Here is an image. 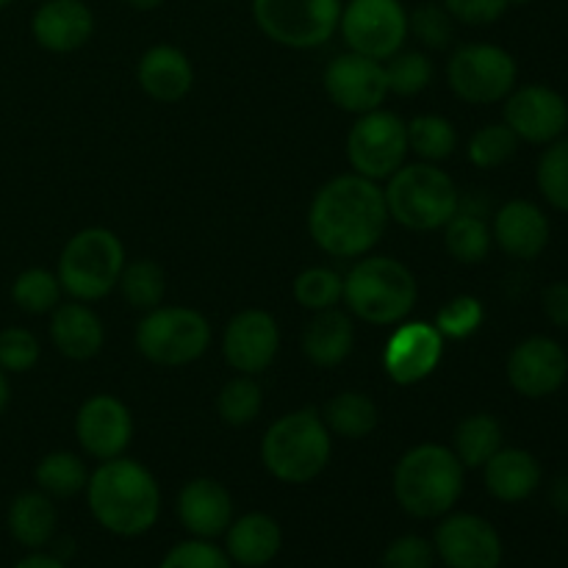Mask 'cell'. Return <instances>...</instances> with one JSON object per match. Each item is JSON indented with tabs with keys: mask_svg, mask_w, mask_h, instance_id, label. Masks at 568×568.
I'll list each match as a JSON object with an SVG mask.
<instances>
[{
	"mask_svg": "<svg viewBox=\"0 0 568 568\" xmlns=\"http://www.w3.org/2000/svg\"><path fill=\"white\" fill-rule=\"evenodd\" d=\"M388 227L383 189L364 175H338L314 194L308 233L331 258H364L381 244Z\"/></svg>",
	"mask_w": 568,
	"mask_h": 568,
	"instance_id": "cell-1",
	"label": "cell"
},
{
	"mask_svg": "<svg viewBox=\"0 0 568 568\" xmlns=\"http://www.w3.org/2000/svg\"><path fill=\"white\" fill-rule=\"evenodd\" d=\"M87 505L92 519L116 538H142L159 525L161 488L153 471L139 460H103L89 475Z\"/></svg>",
	"mask_w": 568,
	"mask_h": 568,
	"instance_id": "cell-2",
	"label": "cell"
},
{
	"mask_svg": "<svg viewBox=\"0 0 568 568\" xmlns=\"http://www.w3.org/2000/svg\"><path fill=\"white\" fill-rule=\"evenodd\" d=\"M466 488V469L444 444H416L397 460L392 491L403 514L419 521H438L455 510Z\"/></svg>",
	"mask_w": 568,
	"mask_h": 568,
	"instance_id": "cell-3",
	"label": "cell"
},
{
	"mask_svg": "<svg viewBox=\"0 0 568 568\" xmlns=\"http://www.w3.org/2000/svg\"><path fill=\"white\" fill-rule=\"evenodd\" d=\"M333 438L320 410L303 408L281 416L261 438V464L286 486L314 483L327 469Z\"/></svg>",
	"mask_w": 568,
	"mask_h": 568,
	"instance_id": "cell-4",
	"label": "cell"
},
{
	"mask_svg": "<svg viewBox=\"0 0 568 568\" xmlns=\"http://www.w3.org/2000/svg\"><path fill=\"white\" fill-rule=\"evenodd\" d=\"M416 300H419L416 275L403 261L388 255H364L344 275L342 303L366 325H399L408 320Z\"/></svg>",
	"mask_w": 568,
	"mask_h": 568,
	"instance_id": "cell-5",
	"label": "cell"
},
{
	"mask_svg": "<svg viewBox=\"0 0 568 568\" xmlns=\"http://www.w3.org/2000/svg\"><path fill=\"white\" fill-rule=\"evenodd\" d=\"M388 220L408 231L430 233L447 225L460 209V192L438 164H403L383 189Z\"/></svg>",
	"mask_w": 568,
	"mask_h": 568,
	"instance_id": "cell-6",
	"label": "cell"
},
{
	"mask_svg": "<svg viewBox=\"0 0 568 568\" xmlns=\"http://www.w3.org/2000/svg\"><path fill=\"white\" fill-rule=\"evenodd\" d=\"M125 261V247L114 231L83 227L72 239H67L55 275L72 300L98 303L116 288Z\"/></svg>",
	"mask_w": 568,
	"mask_h": 568,
	"instance_id": "cell-7",
	"label": "cell"
},
{
	"mask_svg": "<svg viewBox=\"0 0 568 568\" xmlns=\"http://www.w3.org/2000/svg\"><path fill=\"white\" fill-rule=\"evenodd\" d=\"M133 342L144 361L178 369L209 353L211 325L200 311L186 305H159L142 316Z\"/></svg>",
	"mask_w": 568,
	"mask_h": 568,
	"instance_id": "cell-8",
	"label": "cell"
},
{
	"mask_svg": "<svg viewBox=\"0 0 568 568\" xmlns=\"http://www.w3.org/2000/svg\"><path fill=\"white\" fill-rule=\"evenodd\" d=\"M342 0H253V22L270 42L288 50L322 48L338 31Z\"/></svg>",
	"mask_w": 568,
	"mask_h": 568,
	"instance_id": "cell-9",
	"label": "cell"
},
{
	"mask_svg": "<svg viewBox=\"0 0 568 568\" xmlns=\"http://www.w3.org/2000/svg\"><path fill=\"white\" fill-rule=\"evenodd\" d=\"M519 81V64L505 48L491 42H466L449 55L447 83L469 105L503 103Z\"/></svg>",
	"mask_w": 568,
	"mask_h": 568,
	"instance_id": "cell-10",
	"label": "cell"
},
{
	"mask_svg": "<svg viewBox=\"0 0 568 568\" xmlns=\"http://www.w3.org/2000/svg\"><path fill=\"white\" fill-rule=\"evenodd\" d=\"M408 125L399 114L375 109L361 114L347 133V161L355 175L388 181L408 155Z\"/></svg>",
	"mask_w": 568,
	"mask_h": 568,
	"instance_id": "cell-11",
	"label": "cell"
},
{
	"mask_svg": "<svg viewBox=\"0 0 568 568\" xmlns=\"http://www.w3.org/2000/svg\"><path fill=\"white\" fill-rule=\"evenodd\" d=\"M347 50L388 61L405 48L408 39V9L403 0H347L338 20Z\"/></svg>",
	"mask_w": 568,
	"mask_h": 568,
	"instance_id": "cell-12",
	"label": "cell"
},
{
	"mask_svg": "<svg viewBox=\"0 0 568 568\" xmlns=\"http://www.w3.org/2000/svg\"><path fill=\"white\" fill-rule=\"evenodd\" d=\"M430 541L444 568H499L505 560L497 527L469 510H449L442 516Z\"/></svg>",
	"mask_w": 568,
	"mask_h": 568,
	"instance_id": "cell-13",
	"label": "cell"
},
{
	"mask_svg": "<svg viewBox=\"0 0 568 568\" xmlns=\"http://www.w3.org/2000/svg\"><path fill=\"white\" fill-rule=\"evenodd\" d=\"M505 103V125L527 144H552L568 131V103L558 89L547 83L516 87Z\"/></svg>",
	"mask_w": 568,
	"mask_h": 568,
	"instance_id": "cell-14",
	"label": "cell"
},
{
	"mask_svg": "<svg viewBox=\"0 0 568 568\" xmlns=\"http://www.w3.org/2000/svg\"><path fill=\"white\" fill-rule=\"evenodd\" d=\"M510 388L525 399H547L568 381V355L564 344L549 336H530L516 344L505 364Z\"/></svg>",
	"mask_w": 568,
	"mask_h": 568,
	"instance_id": "cell-15",
	"label": "cell"
},
{
	"mask_svg": "<svg viewBox=\"0 0 568 568\" xmlns=\"http://www.w3.org/2000/svg\"><path fill=\"white\" fill-rule=\"evenodd\" d=\"M325 92L333 105L347 114H366V111L383 109L388 98V81L383 61L369 59L347 50L336 55L325 70Z\"/></svg>",
	"mask_w": 568,
	"mask_h": 568,
	"instance_id": "cell-16",
	"label": "cell"
},
{
	"mask_svg": "<svg viewBox=\"0 0 568 568\" xmlns=\"http://www.w3.org/2000/svg\"><path fill=\"white\" fill-rule=\"evenodd\" d=\"M75 438L94 460H111L128 453L133 442L131 408L114 394H94L78 408Z\"/></svg>",
	"mask_w": 568,
	"mask_h": 568,
	"instance_id": "cell-17",
	"label": "cell"
},
{
	"mask_svg": "<svg viewBox=\"0 0 568 568\" xmlns=\"http://www.w3.org/2000/svg\"><path fill=\"white\" fill-rule=\"evenodd\" d=\"M281 349V327L264 308H244L222 333V355L239 375H261L272 366Z\"/></svg>",
	"mask_w": 568,
	"mask_h": 568,
	"instance_id": "cell-18",
	"label": "cell"
},
{
	"mask_svg": "<svg viewBox=\"0 0 568 568\" xmlns=\"http://www.w3.org/2000/svg\"><path fill=\"white\" fill-rule=\"evenodd\" d=\"M444 358V336L430 322H403L388 336L383 369L397 386H416L438 369Z\"/></svg>",
	"mask_w": 568,
	"mask_h": 568,
	"instance_id": "cell-19",
	"label": "cell"
},
{
	"mask_svg": "<svg viewBox=\"0 0 568 568\" xmlns=\"http://www.w3.org/2000/svg\"><path fill=\"white\" fill-rule=\"evenodd\" d=\"M94 11L87 0H42L31 14V37L48 53H75L92 39Z\"/></svg>",
	"mask_w": 568,
	"mask_h": 568,
	"instance_id": "cell-20",
	"label": "cell"
},
{
	"mask_svg": "<svg viewBox=\"0 0 568 568\" xmlns=\"http://www.w3.org/2000/svg\"><path fill=\"white\" fill-rule=\"evenodd\" d=\"M178 521L189 538H203L216 541L225 536L233 516V497L220 480L214 477H194L178 491Z\"/></svg>",
	"mask_w": 568,
	"mask_h": 568,
	"instance_id": "cell-21",
	"label": "cell"
},
{
	"mask_svg": "<svg viewBox=\"0 0 568 568\" xmlns=\"http://www.w3.org/2000/svg\"><path fill=\"white\" fill-rule=\"evenodd\" d=\"M494 244L516 261H532L549 247L552 225L549 216L530 200H508L494 214Z\"/></svg>",
	"mask_w": 568,
	"mask_h": 568,
	"instance_id": "cell-22",
	"label": "cell"
},
{
	"mask_svg": "<svg viewBox=\"0 0 568 568\" xmlns=\"http://www.w3.org/2000/svg\"><path fill=\"white\" fill-rule=\"evenodd\" d=\"M225 552L236 568H266L283 552L281 521L264 510L233 516L225 530Z\"/></svg>",
	"mask_w": 568,
	"mask_h": 568,
	"instance_id": "cell-23",
	"label": "cell"
},
{
	"mask_svg": "<svg viewBox=\"0 0 568 568\" xmlns=\"http://www.w3.org/2000/svg\"><path fill=\"white\" fill-rule=\"evenodd\" d=\"M136 81L155 103H178L192 92L194 67L175 44H153L139 59Z\"/></svg>",
	"mask_w": 568,
	"mask_h": 568,
	"instance_id": "cell-24",
	"label": "cell"
},
{
	"mask_svg": "<svg viewBox=\"0 0 568 568\" xmlns=\"http://www.w3.org/2000/svg\"><path fill=\"white\" fill-rule=\"evenodd\" d=\"M50 342L70 361L98 358L105 344L103 320L87 303H59L50 311Z\"/></svg>",
	"mask_w": 568,
	"mask_h": 568,
	"instance_id": "cell-25",
	"label": "cell"
},
{
	"mask_svg": "<svg viewBox=\"0 0 568 568\" xmlns=\"http://www.w3.org/2000/svg\"><path fill=\"white\" fill-rule=\"evenodd\" d=\"M541 477L544 471L536 455L519 447H503L483 466L486 491L503 505L527 503L541 486Z\"/></svg>",
	"mask_w": 568,
	"mask_h": 568,
	"instance_id": "cell-26",
	"label": "cell"
},
{
	"mask_svg": "<svg viewBox=\"0 0 568 568\" xmlns=\"http://www.w3.org/2000/svg\"><path fill=\"white\" fill-rule=\"evenodd\" d=\"M6 530H9L11 541L20 544L28 552L48 549L59 536L55 499L39 491V488L17 494L9 503V510H6Z\"/></svg>",
	"mask_w": 568,
	"mask_h": 568,
	"instance_id": "cell-27",
	"label": "cell"
},
{
	"mask_svg": "<svg viewBox=\"0 0 568 568\" xmlns=\"http://www.w3.org/2000/svg\"><path fill=\"white\" fill-rule=\"evenodd\" d=\"M300 344H303L305 358L320 369L342 366L355 347L353 316L338 308L316 311L305 325Z\"/></svg>",
	"mask_w": 568,
	"mask_h": 568,
	"instance_id": "cell-28",
	"label": "cell"
},
{
	"mask_svg": "<svg viewBox=\"0 0 568 568\" xmlns=\"http://www.w3.org/2000/svg\"><path fill=\"white\" fill-rule=\"evenodd\" d=\"M505 447V430L497 416L471 414L453 430L449 449L464 464V469H483Z\"/></svg>",
	"mask_w": 568,
	"mask_h": 568,
	"instance_id": "cell-29",
	"label": "cell"
},
{
	"mask_svg": "<svg viewBox=\"0 0 568 568\" xmlns=\"http://www.w3.org/2000/svg\"><path fill=\"white\" fill-rule=\"evenodd\" d=\"M331 436L347 438V442H361V438L372 436L381 422L377 416V405L369 394L364 392H338L336 397L327 399L325 410H322Z\"/></svg>",
	"mask_w": 568,
	"mask_h": 568,
	"instance_id": "cell-30",
	"label": "cell"
},
{
	"mask_svg": "<svg viewBox=\"0 0 568 568\" xmlns=\"http://www.w3.org/2000/svg\"><path fill=\"white\" fill-rule=\"evenodd\" d=\"M442 231L444 247H447V253L453 255L458 264H483L494 247L491 225H488L480 214H475V211L458 209V214H455Z\"/></svg>",
	"mask_w": 568,
	"mask_h": 568,
	"instance_id": "cell-31",
	"label": "cell"
},
{
	"mask_svg": "<svg viewBox=\"0 0 568 568\" xmlns=\"http://www.w3.org/2000/svg\"><path fill=\"white\" fill-rule=\"evenodd\" d=\"M92 471L87 469L81 455L55 449L48 453L33 469V483L39 491H44L53 499H72L87 491V483Z\"/></svg>",
	"mask_w": 568,
	"mask_h": 568,
	"instance_id": "cell-32",
	"label": "cell"
},
{
	"mask_svg": "<svg viewBox=\"0 0 568 568\" xmlns=\"http://www.w3.org/2000/svg\"><path fill=\"white\" fill-rule=\"evenodd\" d=\"M116 288H120L122 300H125L133 311L148 314V311L164 305L166 272L161 270L159 261H150V258L125 261Z\"/></svg>",
	"mask_w": 568,
	"mask_h": 568,
	"instance_id": "cell-33",
	"label": "cell"
},
{
	"mask_svg": "<svg viewBox=\"0 0 568 568\" xmlns=\"http://www.w3.org/2000/svg\"><path fill=\"white\" fill-rule=\"evenodd\" d=\"M405 125H408V150H414L427 164H442L458 150V131L447 116L419 114Z\"/></svg>",
	"mask_w": 568,
	"mask_h": 568,
	"instance_id": "cell-34",
	"label": "cell"
},
{
	"mask_svg": "<svg viewBox=\"0 0 568 568\" xmlns=\"http://www.w3.org/2000/svg\"><path fill=\"white\" fill-rule=\"evenodd\" d=\"M264 408V392L253 375H236L216 394V416L227 427H247Z\"/></svg>",
	"mask_w": 568,
	"mask_h": 568,
	"instance_id": "cell-35",
	"label": "cell"
},
{
	"mask_svg": "<svg viewBox=\"0 0 568 568\" xmlns=\"http://www.w3.org/2000/svg\"><path fill=\"white\" fill-rule=\"evenodd\" d=\"M61 283L59 275L42 266L22 270L11 283V303L31 316H44L61 303Z\"/></svg>",
	"mask_w": 568,
	"mask_h": 568,
	"instance_id": "cell-36",
	"label": "cell"
},
{
	"mask_svg": "<svg viewBox=\"0 0 568 568\" xmlns=\"http://www.w3.org/2000/svg\"><path fill=\"white\" fill-rule=\"evenodd\" d=\"M383 67H386L388 94H397V98H416L430 87L436 75L433 59L425 50H399L392 59L383 61Z\"/></svg>",
	"mask_w": 568,
	"mask_h": 568,
	"instance_id": "cell-37",
	"label": "cell"
},
{
	"mask_svg": "<svg viewBox=\"0 0 568 568\" xmlns=\"http://www.w3.org/2000/svg\"><path fill=\"white\" fill-rule=\"evenodd\" d=\"M292 294L294 303L300 308L311 311V314L336 308L344 297V277L336 270H327V266H308V270L294 277Z\"/></svg>",
	"mask_w": 568,
	"mask_h": 568,
	"instance_id": "cell-38",
	"label": "cell"
},
{
	"mask_svg": "<svg viewBox=\"0 0 568 568\" xmlns=\"http://www.w3.org/2000/svg\"><path fill=\"white\" fill-rule=\"evenodd\" d=\"M516 150H519V136L505 122L477 128L466 144V155L477 170H497V166L508 164Z\"/></svg>",
	"mask_w": 568,
	"mask_h": 568,
	"instance_id": "cell-39",
	"label": "cell"
},
{
	"mask_svg": "<svg viewBox=\"0 0 568 568\" xmlns=\"http://www.w3.org/2000/svg\"><path fill=\"white\" fill-rule=\"evenodd\" d=\"M536 183L541 197L552 209L568 214V139L560 136L541 153L536 166Z\"/></svg>",
	"mask_w": 568,
	"mask_h": 568,
	"instance_id": "cell-40",
	"label": "cell"
},
{
	"mask_svg": "<svg viewBox=\"0 0 568 568\" xmlns=\"http://www.w3.org/2000/svg\"><path fill=\"white\" fill-rule=\"evenodd\" d=\"M408 37H414L427 50H447L455 39V20L444 3L425 0L408 11Z\"/></svg>",
	"mask_w": 568,
	"mask_h": 568,
	"instance_id": "cell-41",
	"label": "cell"
},
{
	"mask_svg": "<svg viewBox=\"0 0 568 568\" xmlns=\"http://www.w3.org/2000/svg\"><path fill=\"white\" fill-rule=\"evenodd\" d=\"M483 322H486V308H483L480 300L471 297V294H458L438 308L433 325L442 333L444 342L447 338L449 342H464L480 331Z\"/></svg>",
	"mask_w": 568,
	"mask_h": 568,
	"instance_id": "cell-42",
	"label": "cell"
},
{
	"mask_svg": "<svg viewBox=\"0 0 568 568\" xmlns=\"http://www.w3.org/2000/svg\"><path fill=\"white\" fill-rule=\"evenodd\" d=\"M39 338L28 327H3L0 331V369L6 375H26L39 364Z\"/></svg>",
	"mask_w": 568,
	"mask_h": 568,
	"instance_id": "cell-43",
	"label": "cell"
},
{
	"mask_svg": "<svg viewBox=\"0 0 568 568\" xmlns=\"http://www.w3.org/2000/svg\"><path fill=\"white\" fill-rule=\"evenodd\" d=\"M159 568H236L216 541H203V538H186L170 547L161 558Z\"/></svg>",
	"mask_w": 568,
	"mask_h": 568,
	"instance_id": "cell-44",
	"label": "cell"
},
{
	"mask_svg": "<svg viewBox=\"0 0 568 568\" xmlns=\"http://www.w3.org/2000/svg\"><path fill=\"white\" fill-rule=\"evenodd\" d=\"M436 547L430 538L416 536V532H405V536L394 538L386 549H383L381 566L383 568H436Z\"/></svg>",
	"mask_w": 568,
	"mask_h": 568,
	"instance_id": "cell-45",
	"label": "cell"
},
{
	"mask_svg": "<svg viewBox=\"0 0 568 568\" xmlns=\"http://www.w3.org/2000/svg\"><path fill=\"white\" fill-rule=\"evenodd\" d=\"M455 22L471 28L494 26L510 11V0H442Z\"/></svg>",
	"mask_w": 568,
	"mask_h": 568,
	"instance_id": "cell-46",
	"label": "cell"
},
{
	"mask_svg": "<svg viewBox=\"0 0 568 568\" xmlns=\"http://www.w3.org/2000/svg\"><path fill=\"white\" fill-rule=\"evenodd\" d=\"M541 308L555 327L568 331V281H555L544 288Z\"/></svg>",
	"mask_w": 568,
	"mask_h": 568,
	"instance_id": "cell-47",
	"label": "cell"
},
{
	"mask_svg": "<svg viewBox=\"0 0 568 568\" xmlns=\"http://www.w3.org/2000/svg\"><path fill=\"white\" fill-rule=\"evenodd\" d=\"M11 568H67V560L55 558L53 552H44V549H37V552H28L26 558L17 560Z\"/></svg>",
	"mask_w": 568,
	"mask_h": 568,
	"instance_id": "cell-48",
	"label": "cell"
},
{
	"mask_svg": "<svg viewBox=\"0 0 568 568\" xmlns=\"http://www.w3.org/2000/svg\"><path fill=\"white\" fill-rule=\"evenodd\" d=\"M549 505H552L558 514H568V471L566 475L555 477L552 486H549Z\"/></svg>",
	"mask_w": 568,
	"mask_h": 568,
	"instance_id": "cell-49",
	"label": "cell"
},
{
	"mask_svg": "<svg viewBox=\"0 0 568 568\" xmlns=\"http://www.w3.org/2000/svg\"><path fill=\"white\" fill-rule=\"evenodd\" d=\"M9 403H11V383H9V375L0 369V416L6 414Z\"/></svg>",
	"mask_w": 568,
	"mask_h": 568,
	"instance_id": "cell-50",
	"label": "cell"
},
{
	"mask_svg": "<svg viewBox=\"0 0 568 568\" xmlns=\"http://www.w3.org/2000/svg\"><path fill=\"white\" fill-rule=\"evenodd\" d=\"M122 3L133 11H155L159 6H164L166 0H122Z\"/></svg>",
	"mask_w": 568,
	"mask_h": 568,
	"instance_id": "cell-51",
	"label": "cell"
},
{
	"mask_svg": "<svg viewBox=\"0 0 568 568\" xmlns=\"http://www.w3.org/2000/svg\"><path fill=\"white\" fill-rule=\"evenodd\" d=\"M530 0H510V9H521V6H527Z\"/></svg>",
	"mask_w": 568,
	"mask_h": 568,
	"instance_id": "cell-52",
	"label": "cell"
},
{
	"mask_svg": "<svg viewBox=\"0 0 568 568\" xmlns=\"http://www.w3.org/2000/svg\"><path fill=\"white\" fill-rule=\"evenodd\" d=\"M14 3V0H0V9H6V6H11Z\"/></svg>",
	"mask_w": 568,
	"mask_h": 568,
	"instance_id": "cell-53",
	"label": "cell"
},
{
	"mask_svg": "<svg viewBox=\"0 0 568 568\" xmlns=\"http://www.w3.org/2000/svg\"><path fill=\"white\" fill-rule=\"evenodd\" d=\"M37 3H42V0H37Z\"/></svg>",
	"mask_w": 568,
	"mask_h": 568,
	"instance_id": "cell-54",
	"label": "cell"
},
{
	"mask_svg": "<svg viewBox=\"0 0 568 568\" xmlns=\"http://www.w3.org/2000/svg\"><path fill=\"white\" fill-rule=\"evenodd\" d=\"M222 3H227V0H222Z\"/></svg>",
	"mask_w": 568,
	"mask_h": 568,
	"instance_id": "cell-55",
	"label": "cell"
}]
</instances>
